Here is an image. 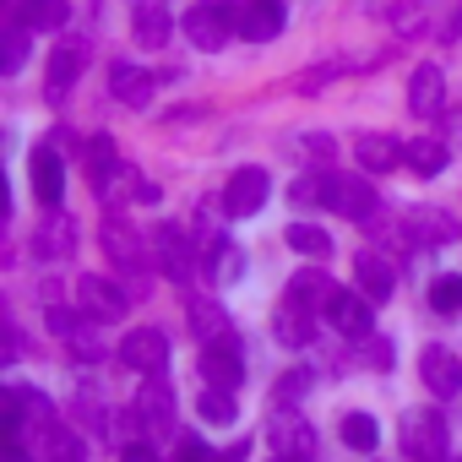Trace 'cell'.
Listing matches in <instances>:
<instances>
[{"label":"cell","mask_w":462,"mask_h":462,"mask_svg":"<svg viewBox=\"0 0 462 462\" xmlns=\"http://www.w3.org/2000/svg\"><path fill=\"white\" fill-rule=\"evenodd\" d=\"M440 98H446L440 71H435V66H419V71H413V82H408V109H413V115H435V109H440Z\"/></svg>","instance_id":"cell-26"},{"label":"cell","mask_w":462,"mask_h":462,"mask_svg":"<svg viewBox=\"0 0 462 462\" xmlns=\"http://www.w3.org/2000/svg\"><path fill=\"white\" fill-rule=\"evenodd\" d=\"M327 321H332L343 337L365 343V337H375V300H370V294H354V289H337V300L327 305Z\"/></svg>","instance_id":"cell-7"},{"label":"cell","mask_w":462,"mask_h":462,"mask_svg":"<svg viewBox=\"0 0 462 462\" xmlns=\"http://www.w3.org/2000/svg\"><path fill=\"white\" fill-rule=\"evenodd\" d=\"M115 174H120V147H115V136H93V142H88V180H93L98 190H109Z\"/></svg>","instance_id":"cell-27"},{"label":"cell","mask_w":462,"mask_h":462,"mask_svg":"<svg viewBox=\"0 0 462 462\" xmlns=\"http://www.w3.org/2000/svg\"><path fill=\"white\" fill-rule=\"evenodd\" d=\"M152 267L163 278H174V283H190L196 278V251L185 240V228H174V223H158L152 228Z\"/></svg>","instance_id":"cell-4"},{"label":"cell","mask_w":462,"mask_h":462,"mask_svg":"<svg viewBox=\"0 0 462 462\" xmlns=\"http://www.w3.org/2000/svg\"><path fill=\"white\" fill-rule=\"evenodd\" d=\"M131 17H136V44L142 50H163L169 44V12H163V0H131Z\"/></svg>","instance_id":"cell-21"},{"label":"cell","mask_w":462,"mask_h":462,"mask_svg":"<svg viewBox=\"0 0 462 462\" xmlns=\"http://www.w3.org/2000/svg\"><path fill=\"white\" fill-rule=\"evenodd\" d=\"M185 316H190V332H196L201 343L235 337V321H228V310H223L217 300H207V294H190V300H185Z\"/></svg>","instance_id":"cell-19"},{"label":"cell","mask_w":462,"mask_h":462,"mask_svg":"<svg viewBox=\"0 0 462 462\" xmlns=\"http://www.w3.org/2000/svg\"><path fill=\"white\" fill-rule=\"evenodd\" d=\"M125 305H131V289H125V283H115V278L88 273V278L77 283V310H82V316H93V321H120V316H125Z\"/></svg>","instance_id":"cell-5"},{"label":"cell","mask_w":462,"mask_h":462,"mask_svg":"<svg viewBox=\"0 0 462 462\" xmlns=\"http://www.w3.org/2000/svg\"><path fill=\"white\" fill-rule=\"evenodd\" d=\"M397 440H402V451H408L413 462H446V446H451V435H446V419H440V413H430V408H413V413H402V430H397Z\"/></svg>","instance_id":"cell-3"},{"label":"cell","mask_w":462,"mask_h":462,"mask_svg":"<svg viewBox=\"0 0 462 462\" xmlns=\"http://www.w3.org/2000/svg\"><path fill=\"white\" fill-rule=\"evenodd\" d=\"M289 201L294 207H327V174H300L289 185Z\"/></svg>","instance_id":"cell-35"},{"label":"cell","mask_w":462,"mask_h":462,"mask_svg":"<svg viewBox=\"0 0 462 462\" xmlns=\"http://www.w3.org/2000/svg\"><path fill=\"white\" fill-rule=\"evenodd\" d=\"M125 462H163V457H158L152 446H142V440H131V446H125Z\"/></svg>","instance_id":"cell-41"},{"label":"cell","mask_w":462,"mask_h":462,"mask_svg":"<svg viewBox=\"0 0 462 462\" xmlns=\"http://www.w3.org/2000/svg\"><path fill=\"white\" fill-rule=\"evenodd\" d=\"M300 256H310V262H327L332 256V235L327 228H316V223H289V235H283Z\"/></svg>","instance_id":"cell-30"},{"label":"cell","mask_w":462,"mask_h":462,"mask_svg":"<svg viewBox=\"0 0 462 462\" xmlns=\"http://www.w3.org/2000/svg\"><path fill=\"white\" fill-rule=\"evenodd\" d=\"M310 327H316V310H305V305H294V300H283L278 316H273V332H278V343H289V348L310 343V337H316Z\"/></svg>","instance_id":"cell-25"},{"label":"cell","mask_w":462,"mask_h":462,"mask_svg":"<svg viewBox=\"0 0 462 462\" xmlns=\"http://www.w3.org/2000/svg\"><path fill=\"white\" fill-rule=\"evenodd\" d=\"M28 174H33V196L44 201V212H55V207H60V196H66V169H60V158H55L50 147H33Z\"/></svg>","instance_id":"cell-18"},{"label":"cell","mask_w":462,"mask_h":462,"mask_svg":"<svg viewBox=\"0 0 462 462\" xmlns=\"http://www.w3.org/2000/svg\"><path fill=\"white\" fill-rule=\"evenodd\" d=\"M120 359H125L131 370H142V375H158V370L169 365V332H163V327H136V332H125Z\"/></svg>","instance_id":"cell-11"},{"label":"cell","mask_w":462,"mask_h":462,"mask_svg":"<svg viewBox=\"0 0 462 462\" xmlns=\"http://www.w3.org/2000/svg\"><path fill=\"white\" fill-rule=\"evenodd\" d=\"M310 381H316L310 370H283V381H278V402H283V408H289V402H300V397L310 392Z\"/></svg>","instance_id":"cell-37"},{"label":"cell","mask_w":462,"mask_h":462,"mask_svg":"<svg viewBox=\"0 0 462 462\" xmlns=\"http://www.w3.org/2000/svg\"><path fill=\"white\" fill-rule=\"evenodd\" d=\"M375 440H381V424H375L370 413H343V446H354V451H375Z\"/></svg>","instance_id":"cell-33"},{"label":"cell","mask_w":462,"mask_h":462,"mask_svg":"<svg viewBox=\"0 0 462 462\" xmlns=\"http://www.w3.org/2000/svg\"><path fill=\"white\" fill-rule=\"evenodd\" d=\"M419 381L430 386V397H435V402H446V397H457V392H462V359H457L451 348L430 343V348L419 354Z\"/></svg>","instance_id":"cell-9"},{"label":"cell","mask_w":462,"mask_h":462,"mask_svg":"<svg viewBox=\"0 0 462 462\" xmlns=\"http://www.w3.org/2000/svg\"><path fill=\"white\" fill-rule=\"evenodd\" d=\"M430 305H435V310H462V278H457V273L435 278V283H430Z\"/></svg>","instance_id":"cell-36"},{"label":"cell","mask_w":462,"mask_h":462,"mask_svg":"<svg viewBox=\"0 0 462 462\" xmlns=\"http://www.w3.org/2000/svg\"><path fill=\"white\" fill-rule=\"evenodd\" d=\"M289 300L305 305V310H327V305L337 300V283H332L327 273H294V278H289Z\"/></svg>","instance_id":"cell-24"},{"label":"cell","mask_w":462,"mask_h":462,"mask_svg":"<svg viewBox=\"0 0 462 462\" xmlns=\"http://www.w3.org/2000/svg\"><path fill=\"white\" fill-rule=\"evenodd\" d=\"M365 343H370V348H365V359H370V365H392V348H386L381 337H365Z\"/></svg>","instance_id":"cell-40"},{"label":"cell","mask_w":462,"mask_h":462,"mask_svg":"<svg viewBox=\"0 0 462 462\" xmlns=\"http://www.w3.org/2000/svg\"><path fill=\"white\" fill-rule=\"evenodd\" d=\"M267 446H273V457H310L316 451V430L300 419V413H273V424H267Z\"/></svg>","instance_id":"cell-13"},{"label":"cell","mask_w":462,"mask_h":462,"mask_svg":"<svg viewBox=\"0 0 462 462\" xmlns=\"http://www.w3.org/2000/svg\"><path fill=\"white\" fill-rule=\"evenodd\" d=\"M457 462H462V457H457Z\"/></svg>","instance_id":"cell-43"},{"label":"cell","mask_w":462,"mask_h":462,"mask_svg":"<svg viewBox=\"0 0 462 462\" xmlns=\"http://www.w3.org/2000/svg\"><path fill=\"white\" fill-rule=\"evenodd\" d=\"M196 413H201L207 424H235V419H240L235 392H223V386H207V392H201V402H196Z\"/></svg>","instance_id":"cell-32"},{"label":"cell","mask_w":462,"mask_h":462,"mask_svg":"<svg viewBox=\"0 0 462 462\" xmlns=\"http://www.w3.org/2000/svg\"><path fill=\"white\" fill-rule=\"evenodd\" d=\"M174 462H217V457H212V451H207L196 435H180V446H174Z\"/></svg>","instance_id":"cell-38"},{"label":"cell","mask_w":462,"mask_h":462,"mask_svg":"<svg viewBox=\"0 0 462 462\" xmlns=\"http://www.w3.org/2000/svg\"><path fill=\"white\" fill-rule=\"evenodd\" d=\"M283 0H240V39L251 44H273L283 33Z\"/></svg>","instance_id":"cell-14"},{"label":"cell","mask_w":462,"mask_h":462,"mask_svg":"<svg viewBox=\"0 0 462 462\" xmlns=\"http://www.w3.org/2000/svg\"><path fill=\"white\" fill-rule=\"evenodd\" d=\"M273 462H294V457H273Z\"/></svg>","instance_id":"cell-42"},{"label":"cell","mask_w":462,"mask_h":462,"mask_svg":"<svg viewBox=\"0 0 462 462\" xmlns=\"http://www.w3.org/2000/svg\"><path fill=\"white\" fill-rule=\"evenodd\" d=\"M413 235H419V245H446V240H457V223L446 217V212H413Z\"/></svg>","instance_id":"cell-31"},{"label":"cell","mask_w":462,"mask_h":462,"mask_svg":"<svg viewBox=\"0 0 462 462\" xmlns=\"http://www.w3.org/2000/svg\"><path fill=\"white\" fill-rule=\"evenodd\" d=\"M180 28L201 55H217L228 39H240V0H201V6L185 12Z\"/></svg>","instance_id":"cell-2"},{"label":"cell","mask_w":462,"mask_h":462,"mask_svg":"<svg viewBox=\"0 0 462 462\" xmlns=\"http://www.w3.org/2000/svg\"><path fill=\"white\" fill-rule=\"evenodd\" d=\"M262 201H267V169H235L228 174V185H223V212L228 217H256L262 212Z\"/></svg>","instance_id":"cell-10"},{"label":"cell","mask_w":462,"mask_h":462,"mask_svg":"<svg viewBox=\"0 0 462 462\" xmlns=\"http://www.w3.org/2000/svg\"><path fill=\"white\" fill-rule=\"evenodd\" d=\"M23 60H28V28L12 17L6 39H0V71H23Z\"/></svg>","instance_id":"cell-34"},{"label":"cell","mask_w":462,"mask_h":462,"mask_svg":"<svg viewBox=\"0 0 462 462\" xmlns=\"http://www.w3.org/2000/svg\"><path fill=\"white\" fill-rule=\"evenodd\" d=\"M82 66H88V44H82L77 33H66V39L55 44V55H50V98H66V93L77 88Z\"/></svg>","instance_id":"cell-15"},{"label":"cell","mask_w":462,"mask_h":462,"mask_svg":"<svg viewBox=\"0 0 462 462\" xmlns=\"http://www.w3.org/2000/svg\"><path fill=\"white\" fill-rule=\"evenodd\" d=\"M12 17L23 28H44V33H60L71 23V6L66 0H12Z\"/></svg>","instance_id":"cell-22"},{"label":"cell","mask_w":462,"mask_h":462,"mask_svg":"<svg viewBox=\"0 0 462 462\" xmlns=\"http://www.w3.org/2000/svg\"><path fill=\"white\" fill-rule=\"evenodd\" d=\"M201 375H207V386H223V392H235V386L245 381V359H240V343H235V337L201 343Z\"/></svg>","instance_id":"cell-12"},{"label":"cell","mask_w":462,"mask_h":462,"mask_svg":"<svg viewBox=\"0 0 462 462\" xmlns=\"http://www.w3.org/2000/svg\"><path fill=\"white\" fill-rule=\"evenodd\" d=\"M354 158H359V169H370V174H386V169L408 163V142H397V136H381V131H365V136H354Z\"/></svg>","instance_id":"cell-16"},{"label":"cell","mask_w":462,"mask_h":462,"mask_svg":"<svg viewBox=\"0 0 462 462\" xmlns=\"http://www.w3.org/2000/svg\"><path fill=\"white\" fill-rule=\"evenodd\" d=\"M152 88H158V77H152V71H142V66H131V60H120V66L109 71V93H115L120 104H131V109L152 104Z\"/></svg>","instance_id":"cell-20"},{"label":"cell","mask_w":462,"mask_h":462,"mask_svg":"<svg viewBox=\"0 0 462 462\" xmlns=\"http://www.w3.org/2000/svg\"><path fill=\"white\" fill-rule=\"evenodd\" d=\"M98 245H104V256L115 262V273L125 278V289H131V294H147L142 283H147V273H152V245H142V235H136L125 217H104Z\"/></svg>","instance_id":"cell-1"},{"label":"cell","mask_w":462,"mask_h":462,"mask_svg":"<svg viewBox=\"0 0 462 462\" xmlns=\"http://www.w3.org/2000/svg\"><path fill=\"white\" fill-rule=\"evenodd\" d=\"M77 251V223L55 207V212H44V223H39V256H71Z\"/></svg>","instance_id":"cell-23"},{"label":"cell","mask_w":462,"mask_h":462,"mask_svg":"<svg viewBox=\"0 0 462 462\" xmlns=\"http://www.w3.org/2000/svg\"><path fill=\"white\" fill-rule=\"evenodd\" d=\"M446 163H451V152H446L435 136H419V142H408V169H413V174L435 180V174H446Z\"/></svg>","instance_id":"cell-29"},{"label":"cell","mask_w":462,"mask_h":462,"mask_svg":"<svg viewBox=\"0 0 462 462\" xmlns=\"http://www.w3.org/2000/svg\"><path fill=\"white\" fill-rule=\"evenodd\" d=\"M375 190H370V180H359V174H327V207L332 212H343V217H354V223H375Z\"/></svg>","instance_id":"cell-6"},{"label":"cell","mask_w":462,"mask_h":462,"mask_svg":"<svg viewBox=\"0 0 462 462\" xmlns=\"http://www.w3.org/2000/svg\"><path fill=\"white\" fill-rule=\"evenodd\" d=\"M354 278H359V294H370L375 305L397 294V267H392L381 251H359V256H354Z\"/></svg>","instance_id":"cell-17"},{"label":"cell","mask_w":462,"mask_h":462,"mask_svg":"<svg viewBox=\"0 0 462 462\" xmlns=\"http://www.w3.org/2000/svg\"><path fill=\"white\" fill-rule=\"evenodd\" d=\"M66 343H71V354H77V359H98V354H104V348H98V337H93L88 327H77Z\"/></svg>","instance_id":"cell-39"},{"label":"cell","mask_w":462,"mask_h":462,"mask_svg":"<svg viewBox=\"0 0 462 462\" xmlns=\"http://www.w3.org/2000/svg\"><path fill=\"white\" fill-rule=\"evenodd\" d=\"M174 408H180V397H174V386L163 381V370H158V375H142V386H136V419H142L147 430L169 435V430H174Z\"/></svg>","instance_id":"cell-8"},{"label":"cell","mask_w":462,"mask_h":462,"mask_svg":"<svg viewBox=\"0 0 462 462\" xmlns=\"http://www.w3.org/2000/svg\"><path fill=\"white\" fill-rule=\"evenodd\" d=\"M44 462H88V446L71 424H44Z\"/></svg>","instance_id":"cell-28"}]
</instances>
